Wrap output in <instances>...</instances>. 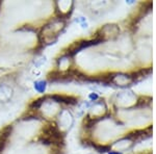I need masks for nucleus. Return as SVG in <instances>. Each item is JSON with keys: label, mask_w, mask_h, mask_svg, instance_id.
Returning a JSON list of instances; mask_svg holds the SVG:
<instances>
[{"label": "nucleus", "mask_w": 156, "mask_h": 154, "mask_svg": "<svg viewBox=\"0 0 156 154\" xmlns=\"http://www.w3.org/2000/svg\"><path fill=\"white\" fill-rule=\"evenodd\" d=\"M34 90L39 93H44L46 90V82L43 80H39V81L34 82Z\"/></svg>", "instance_id": "f257e3e1"}]
</instances>
